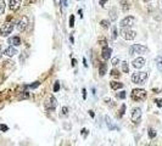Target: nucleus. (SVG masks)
<instances>
[{"label":"nucleus","mask_w":162,"mask_h":146,"mask_svg":"<svg viewBox=\"0 0 162 146\" xmlns=\"http://www.w3.org/2000/svg\"><path fill=\"white\" fill-rule=\"evenodd\" d=\"M81 134H82L83 138H87V136H88V129H82Z\"/></svg>","instance_id":"nucleus-34"},{"label":"nucleus","mask_w":162,"mask_h":146,"mask_svg":"<svg viewBox=\"0 0 162 146\" xmlns=\"http://www.w3.org/2000/svg\"><path fill=\"white\" fill-rule=\"evenodd\" d=\"M67 113H68V108H67V107H62V114L66 116Z\"/></svg>","instance_id":"nucleus-36"},{"label":"nucleus","mask_w":162,"mask_h":146,"mask_svg":"<svg viewBox=\"0 0 162 146\" xmlns=\"http://www.w3.org/2000/svg\"><path fill=\"white\" fill-rule=\"evenodd\" d=\"M99 3H100V5H101V6H105V4L107 3V0H100Z\"/></svg>","instance_id":"nucleus-38"},{"label":"nucleus","mask_w":162,"mask_h":146,"mask_svg":"<svg viewBox=\"0 0 162 146\" xmlns=\"http://www.w3.org/2000/svg\"><path fill=\"white\" fill-rule=\"evenodd\" d=\"M21 4H22V0H10L9 8L11 11H17L21 8Z\"/></svg>","instance_id":"nucleus-10"},{"label":"nucleus","mask_w":162,"mask_h":146,"mask_svg":"<svg viewBox=\"0 0 162 146\" xmlns=\"http://www.w3.org/2000/svg\"><path fill=\"white\" fill-rule=\"evenodd\" d=\"M77 65V60H76V58H73V60H72V66H76Z\"/></svg>","instance_id":"nucleus-40"},{"label":"nucleus","mask_w":162,"mask_h":146,"mask_svg":"<svg viewBox=\"0 0 162 146\" xmlns=\"http://www.w3.org/2000/svg\"><path fill=\"white\" fill-rule=\"evenodd\" d=\"M110 18H111L112 21H116V20H117V11H116V9H112V10L110 11Z\"/></svg>","instance_id":"nucleus-21"},{"label":"nucleus","mask_w":162,"mask_h":146,"mask_svg":"<svg viewBox=\"0 0 162 146\" xmlns=\"http://www.w3.org/2000/svg\"><path fill=\"white\" fill-rule=\"evenodd\" d=\"M56 106H57V100H56L54 96H50V98L45 101V104H44V107H45V110H48V111L55 110Z\"/></svg>","instance_id":"nucleus-7"},{"label":"nucleus","mask_w":162,"mask_h":146,"mask_svg":"<svg viewBox=\"0 0 162 146\" xmlns=\"http://www.w3.org/2000/svg\"><path fill=\"white\" fill-rule=\"evenodd\" d=\"M118 62H119V58L118 57H115V58H112V62L111 64H112V66H116Z\"/></svg>","instance_id":"nucleus-32"},{"label":"nucleus","mask_w":162,"mask_h":146,"mask_svg":"<svg viewBox=\"0 0 162 146\" xmlns=\"http://www.w3.org/2000/svg\"><path fill=\"white\" fill-rule=\"evenodd\" d=\"M60 90V84H59V82H56L55 84H54V92L56 93V92H59Z\"/></svg>","instance_id":"nucleus-30"},{"label":"nucleus","mask_w":162,"mask_h":146,"mask_svg":"<svg viewBox=\"0 0 162 146\" xmlns=\"http://www.w3.org/2000/svg\"><path fill=\"white\" fill-rule=\"evenodd\" d=\"M111 54H112V49L109 48V46H104L103 48V51H101V57L104 60H109L111 57Z\"/></svg>","instance_id":"nucleus-11"},{"label":"nucleus","mask_w":162,"mask_h":146,"mask_svg":"<svg viewBox=\"0 0 162 146\" xmlns=\"http://www.w3.org/2000/svg\"><path fill=\"white\" fill-rule=\"evenodd\" d=\"M148 134H149V138H150V139L156 138V130H155V129H152V128H150V129H149Z\"/></svg>","instance_id":"nucleus-25"},{"label":"nucleus","mask_w":162,"mask_h":146,"mask_svg":"<svg viewBox=\"0 0 162 146\" xmlns=\"http://www.w3.org/2000/svg\"><path fill=\"white\" fill-rule=\"evenodd\" d=\"M125 96H127V95H125V92H119V93L117 94V98H118V99H125Z\"/></svg>","instance_id":"nucleus-29"},{"label":"nucleus","mask_w":162,"mask_h":146,"mask_svg":"<svg viewBox=\"0 0 162 146\" xmlns=\"http://www.w3.org/2000/svg\"><path fill=\"white\" fill-rule=\"evenodd\" d=\"M144 65H145V58L143 57H138L135 60H133V67L135 68H141Z\"/></svg>","instance_id":"nucleus-12"},{"label":"nucleus","mask_w":162,"mask_h":146,"mask_svg":"<svg viewBox=\"0 0 162 146\" xmlns=\"http://www.w3.org/2000/svg\"><path fill=\"white\" fill-rule=\"evenodd\" d=\"M140 118H141V110L139 107H135L132 110V113H131V120L134 124H139L140 122Z\"/></svg>","instance_id":"nucleus-5"},{"label":"nucleus","mask_w":162,"mask_h":146,"mask_svg":"<svg viewBox=\"0 0 162 146\" xmlns=\"http://www.w3.org/2000/svg\"><path fill=\"white\" fill-rule=\"evenodd\" d=\"M2 56H3V51H2V45H0V58H2Z\"/></svg>","instance_id":"nucleus-42"},{"label":"nucleus","mask_w":162,"mask_h":146,"mask_svg":"<svg viewBox=\"0 0 162 146\" xmlns=\"http://www.w3.org/2000/svg\"><path fill=\"white\" fill-rule=\"evenodd\" d=\"M5 0H0V15H3L5 12Z\"/></svg>","instance_id":"nucleus-22"},{"label":"nucleus","mask_w":162,"mask_h":146,"mask_svg":"<svg viewBox=\"0 0 162 146\" xmlns=\"http://www.w3.org/2000/svg\"><path fill=\"white\" fill-rule=\"evenodd\" d=\"M111 37H112V39L117 38V27L116 26H113L112 29H111Z\"/></svg>","instance_id":"nucleus-24"},{"label":"nucleus","mask_w":162,"mask_h":146,"mask_svg":"<svg viewBox=\"0 0 162 146\" xmlns=\"http://www.w3.org/2000/svg\"><path fill=\"white\" fill-rule=\"evenodd\" d=\"M110 86H111V89H113V90H118V89H121V88H123V83H119V82H111Z\"/></svg>","instance_id":"nucleus-16"},{"label":"nucleus","mask_w":162,"mask_h":146,"mask_svg":"<svg viewBox=\"0 0 162 146\" xmlns=\"http://www.w3.org/2000/svg\"><path fill=\"white\" fill-rule=\"evenodd\" d=\"M14 29V23L12 22H5L2 27H0V36L2 37H8Z\"/></svg>","instance_id":"nucleus-3"},{"label":"nucleus","mask_w":162,"mask_h":146,"mask_svg":"<svg viewBox=\"0 0 162 146\" xmlns=\"http://www.w3.org/2000/svg\"><path fill=\"white\" fill-rule=\"evenodd\" d=\"M121 6H122L123 11H128L129 9H131V4H129L128 0H121Z\"/></svg>","instance_id":"nucleus-17"},{"label":"nucleus","mask_w":162,"mask_h":146,"mask_svg":"<svg viewBox=\"0 0 162 146\" xmlns=\"http://www.w3.org/2000/svg\"><path fill=\"white\" fill-rule=\"evenodd\" d=\"M82 93H83V99L85 100V99H87V90H85V89H83V90H82Z\"/></svg>","instance_id":"nucleus-39"},{"label":"nucleus","mask_w":162,"mask_h":146,"mask_svg":"<svg viewBox=\"0 0 162 146\" xmlns=\"http://www.w3.org/2000/svg\"><path fill=\"white\" fill-rule=\"evenodd\" d=\"M39 85H40L39 82H34L33 84H30V85H29V88H30V89H36V88H38Z\"/></svg>","instance_id":"nucleus-27"},{"label":"nucleus","mask_w":162,"mask_h":146,"mask_svg":"<svg viewBox=\"0 0 162 146\" xmlns=\"http://www.w3.org/2000/svg\"><path fill=\"white\" fill-rule=\"evenodd\" d=\"M144 2H145V3H149V2H151V0H144Z\"/></svg>","instance_id":"nucleus-43"},{"label":"nucleus","mask_w":162,"mask_h":146,"mask_svg":"<svg viewBox=\"0 0 162 146\" xmlns=\"http://www.w3.org/2000/svg\"><path fill=\"white\" fill-rule=\"evenodd\" d=\"M131 96H132V100H134V101H143V100L146 99L148 93L144 89H139V88H137V89L132 90Z\"/></svg>","instance_id":"nucleus-1"},{"label":"nucleus","mask_w":162,"mask_h":146,"mask_svg":"<svg viewBox=\"0 0 162 146\" xmlns=\"http://www.w3.org/2000/svg\"><path fill=\"white\" fill-rule=\"evenodd\" d=\"M156 66H157V70L162 72V56H158L156 58Z\"/></svg>","instance_id":"nucleus-19"},{"label":"nucleus","mask_w":162,"mask_h":146,"mask_svg":"<svg viewBox=\"0 0 162 146\" xmlns=\"http://www.w3.org/2000/svg\"><path fill=\"white\" fill-rule=\"evenodd\" d=\"M121 36L123 39L125 40H133L135 38V32L134 31H131L128 27H122L121 29Z\"/></svg>","instance_id":"nucleus-4"},{"label":"nucleus","mask_w":162,"mask_h":146,"mask_svg":"<svg viewBox=\"0 0 162 146\" xmlns=\"http://www.w3.org/2000/svg\"><path fill=\"white\" fill-rule=\"evenodd\" d=\"M17 54V50L11 45V46H9V48H6L5 49V51H4V55L5 56H8V57H12V56H15Z\"/></svg>","instance_id":"nucleus-13"},{"label":"nucleus","mask_w":162,"mask_h":146,"mask_svg":"<svg viewBox=\"0 0 162 146\" xmlns=\"http://www.w3.org/2000/svg\"><path fill=\"white\" fill-rule=\"evenodd\" d=\"M27 26H28V18L26 17V16H23L18 22H17V29L20 32H23L24 29L27 28Z\"/></svg>","instance_id":"nucleus-9"},{"label":"nucleus","mask_w":162,"mask_h":146,"mask_svg":"<svg viewBox=\"0 0 162 146\" xmlns=\"http://www.w3.org/2000/svg\"><path fill=\"white\" fill-rule=\"evenodd\" d=\"M73 26H75V16L71 15V17H70V27H73Z\"/></svg>","instance_id":"nucleus-31"},{"label":"nucleus","mask_w":162,"mask_h":146,"mask_svg":"<svg viewBox=\"0 0 162 146\" xmlns=\"http://www.w3.org/2000/svg\"><path fill=\"white\" fill-rule=\"evenodd\" d=\"M111 76H112V77H117V78H118L121 74H119V72H118L117 70H112V71H111Z\"/></svg>","instance_id":"nucleus-28"},{"label":"nucleus","mask_w":162,"mask_h":146,"mask_svg":"<svg viewBox=\"0 0 162 146\" xmlns=\"http://www.w3.org/2000/svg\"><path fill=\"white\" fill-rule=\"evenodd\" d=\"M106 72H107V66H106V64H101L100 67H99V74H100V76H105Z\"/></svg>","instance_id":"nucleus-18"},{"label":"nucleus","mask_w":162,"mask_h":146,"mask_svg":"<svg viewBox=\"0 0 162 146\" xmlns=\"http://www.w3.org/2000/svg\"><path fill=\"white\" fill-rule=\"evenodd\" d=\"M100 26H101L104 29H107V28H110V21H109V20H101V21H100Z\"/></svg>","instance_id":"nucleus-20"},{"label":"nucleus","mask_w":162,"mask_h":146,"mask_svg":"<svg viewBox=\"0 0 162 146\" xmlns=\"http://www.w3.org/2000/svg\"><path fill=\"white\" fill-rule=\"evenodd\" d=\"M98 44H99V45H101L103 48H104V46H107V42H106V39H105V38H104V39H103V38H100V39H99V42H98Z\"/></svg>","instance_id":"nucleus-26"},{"label":"nucleus","mask_w":162,"mask_h":146,"mask_svg":"<svg viewBox=\"0 0 162 146\" xmlns=\"http://www.w3.org/2000/svg\"><path fill=\"white\" fill-rule=\"evenodd\" d=\"M0 129H2L3 132H6V130H9V127L5 126V124H2V126H0Z\"/></svg>","instance_id":"nucleus-35"},{"label":"nucleus","mask_w":162,"mask_h":146,"mask_svg":"<svg viewBox=\"0 0 162 146\" xmlns=\"http://www.w3.org/2000/svg\"><path fill=\"white\" fill-rule=\"evenodd\" d=\"M124 112H125V105H122L121 106V110H119V116L124 114Z\"/></svg>","instance_id":"nucleus-33"},{"label":"nucleus","mask_w":162,"mask_h":146,"mask_svg":"<svg viewBox=\"0 0 162 146\" xmlns=\"http://www.w3.org/2000/svg\"><path fill=\"white\" fill-rule=\"evenodd\" d=\"M9 44H11L12 46H18V45H21V39H20V37H12V38H10V39H9Z\"/></svg>","instance_id":"nucleus-15"},{"label":"nucleus","mask_w":162,"mask_h":146,"mask_svg":"<svg viewBox=\"0 0 162 146\" xmlns=\"http://www.w3.org/2000/svg\"><path fill=\"white\" fill-rule=\"evenodd\" d=\"M131 54H145L148 52V48L145 45H141V44H134L132 48H131Z\"/></svg>","instance_id":"nucleus-6"},{"label":"nucleus","mask_w":162,"mask_h":146,"mask_svg":"<svg viewBox=\"0 0 162 146\" xmlns=\"http://www.w3.org/2000/svg\"><path fill=\"white\" fill-rule=\"evenodd\" d=\"M89 114H90V116H91V117H94V116H95V113H94V112H93V111H89Z\"/></svg>","instance_id":"nucleus-41"},{"label":"nucleus","mask_w":162,"mask_h":146,"mask_svg":"<svg viewBox=\"0 0 162 146\" xmlns=\"http://www.w3.org/2000/svg\"><path fill=\"white\" fill-rule=\"evenodd\" d=\"M155 102H156V105H157L158 107H161V106H162V100H156Z\"/></svg>","instance_id":"nucleus-37"},{"label":"nucleus","mask_w":162,"mask_h":146,"mask_svg":"<svg viewBox=\"0 0 162 146\" xmlns=\"http://www.w3.org/2000/svg\"><path fill=\"white\" fill-rule=\"evenodd\" d=\"M148 79V73L146 72H135L132 76V82L134 84H143Z\"/></svg>","instance_id":"nucleus-2"},{"label":"nucleus","mask_w":162,"mask_h":146,"mask_svg":"<svg viewBox=\"0 0 162 146\" xmlns=\"http://www.w3.org/2000/svg\"><path fill=\"white\" fill-rule=\"evenodd\" d=\"M134 22H135V18L133 17V16H127V17H124L122 21H121V23H119V26H121V28L122 27H131V26H133L134 24Z\"/></svg>","instance_id":"nucleus-8"},{"label":"nucleus","mask_w":162,"mask_h":146,"mask_svg":"<svg viewBox=\"0 0 162 146\" xmlns=\"http://www.w3.org/2000/svg\"><path fill=\"white\" fill-rule=\"evenodd\" d=\"M105 121H106V124H107V127H109L110 130H118V128L115 124H112V121H111V118H110L109 116L105 117Z\"/></svg>","instance_id":"nucleus-14"},{"label":"nucleus","mask_w":162,"mask_h":146,"mask_svg":"<svg viewBox=\"0 0 162 146\" xmlns=\"http://www.w3.org/2000/svg\"><path fill=\"white\" fill-rule=\"evenodd\" d=\"M122 71H123L124 73H128V72H129V67H128V62H127V61H123V62H122Z\"/></svg>","instance_id":"nucleus-23"}]
</instances>
